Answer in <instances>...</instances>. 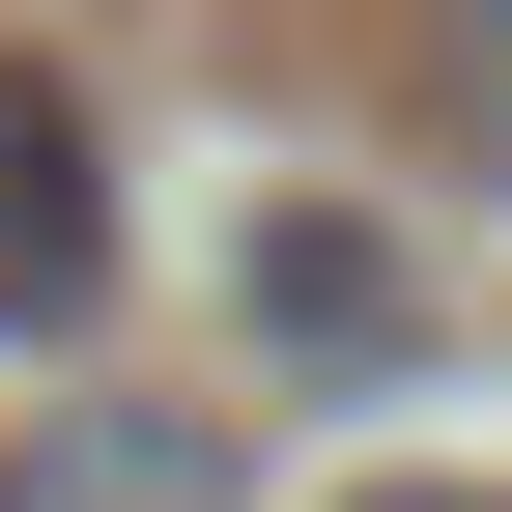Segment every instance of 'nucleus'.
<instances>
[{
  "label": "nucleus",
  "instance_id": "nucleus-1",
  "mask_svg": "<svg viewBox=\"0 0 512 512\" xmlns=\"http://www.w3.org/2000/svg\"><path fill=\"white\" fill-rule=\"evenodd\" d=\"M228 285H256V370H285V399H399V370H427V256L370 200H256Z\"/></svg>",
  "mask_w": 512,
  "mask_h": 512
},
{
  "label": "nucleus",
  "instance_id": "nucleus-2",
  "mask_svg": "<svg viewBox=\"0 0 512 512\" xmlns=\"http://www.w3.org/2000/svg\"><path fill=\"white\" fill-rule=\"evenodd\" d=\"M0 512H256V456H228V399H29Z\"/></svg>",
  "mask_w": 512,
  "mask_h": 512
},
{
  "label": "nucleus",
  "instance_id": "nucleus-3",
  "mask_svg": "<svg viewBox=\"0 0 512 512\" xmlns=\"http://www.w3.org/2000/svg\"><path fill=\"white\" fill-rule=\"evenodd\" d=\"M86 285H114V171H86V86H29V57H0V342H57Z\"/></svg>",
  "mask_w": 512,
  "mask_h": 512
},
{
  "label": "nucleus",
  "instance_id": "nucleus-4",
  "mask_svg": "<svg viewBox=\"0 0 512 512\" xmlns=\"http://www.w3.org/2000/svg\"><path fill=\"white\" fill-rule=\"evenodd\" d=\"M427 114H456V171L512 200V0H427Z\"/></svg>",
  "mask_w": 512,
  "mask_h": 512
},
{
  "label": "nucleus",
  "instance_id": "nucleus-5",
  "mask_svg": "<svg viewBox=\"0 0 512 512\" xmlns=\"http://www.w3.org/2000/svg\"><path fill=\"white\" fill-rule=\"evenodd\" d=\"M342 512H512V484H484V456H399V484H342Z\"/></svg>",
  "mask_w": 512,
  "mask_h": 512
}]
</instances>
